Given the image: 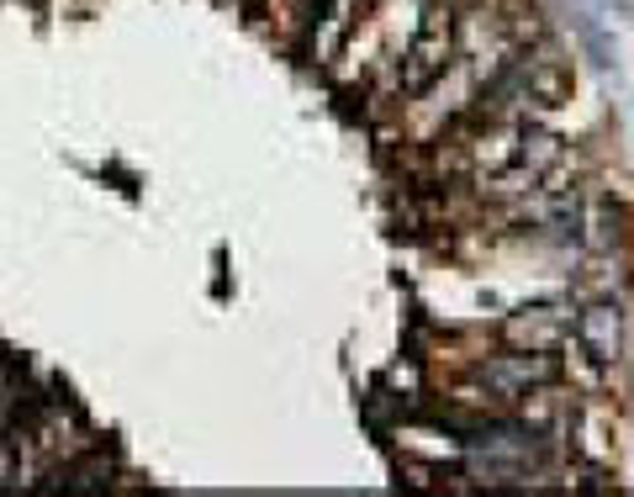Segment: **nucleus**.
<instances>
[{
    "mask_svg": "<svg viewBox=\"0 0 634 497\" xmlns=\"http://www.w3.org/2000/svg\"><path fill=\"white\" fill-rule=\"evenodd\" d=\"M571 334V312L566 307H524V312H513L508 318V339L518 349H539V355H555V349L566 344Z\"/></svg>",
    "mask_w": 634,
    "mask_h": 497,
    "instance_id": "obj_3",
    "label": "nucleus"
},
{
    "mask_svg": "<svg viewBox=\"0 0 634 497\" xmlns=\"http://www.w3.org/2000/svg\"><path fill=\"white\" fill-rule=\"evenodd\" d=\"M571 339H576V349H582L592 365H619V355H624V307L608 302V297L576 307Z\"/></svg>",
    "mask_w": 634,
    "mask_h": 497,
    "instance_id": "obj_2",
    "label": "nucleus"
},
{
    "mask_svg": "<svg viewBox=\"0 0 634 497\" xmlns=\"http://www.w3.org/2000/svg\"><path fill=\"white\" fill-rule=\"evenodd\" d=\"M561 376L555 371L550 355H539V349H518V355H492L476 365V386L487 392L497 408H518V402H529L539 392H550V381Z\"/></svg>",
    "mask_w": 634,
    "mask_h": 497,
    "instance_id": "obj_1",
    "label": "nucleus"
}]
</instances>
